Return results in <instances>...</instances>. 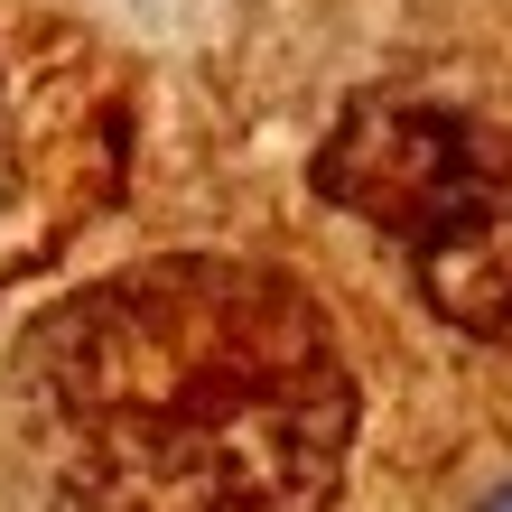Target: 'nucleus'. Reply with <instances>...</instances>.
I'll list each match as a JSON object with an SVG mask.
<instances>
[{
    "label": "nucleus",
    "mask_w": 512,
    "mask_h": 512,
    "mask_svg": "<svg viewBox=\"0 0 512 512\" xmlns=\"http://www.w3.org/2000/svg\"><path fill=\"white\" fill-rule=\"evenodd\" d=\"M75 512H326L354 382L317 298L261 261H140L19 345Z\"/></svg>",
    "instance_id": "nucleus-1"
},
{
    "label": "nucleus",
    "mask_w": 512,
    "mask_h": 512,
    "mask_svg": "<svg viewBox=\"0 0 512 512\" xmlns=\"http://www.w3.org/2000/svg\"><path fill=\"white\" fill-rule=\"evenodd\" d=\"M317 187L410 261L438 317L512 345V140L438 103H364L326 140Z\"/></svg>",
    "instance_id": "nucleus-2"
},
{
    "label": "nucleus",
    "mask_w": 512,
    "mask_h": 512,
    "mask_svg": "<svg viewBox=\"0 0 512 512\" xmlns=\"http://www.w3.org/2000/svg\"><path fill=\"white\" fill-rule=\"evenodd\" d=\"M19 196V131H10V66H0V215Z\"/></svg>",
    "instance_id": "nucleus-3"
},
{
    "label": "nucleus",
    "mask_w": 512,
    "mask_h": 512,
    "mask_svg": "<svg viewBox=\"0 0 512 512\" xmlns=\"http://www.w3.org/2000/svg\"><path fill=\"white\" fill-rule=\"evenodd\" d=\"M485 512H512V485H503V494H494V503H485Z\"/></svg>",
    "instance_id": "nucleus-4"
}]
</instances>
